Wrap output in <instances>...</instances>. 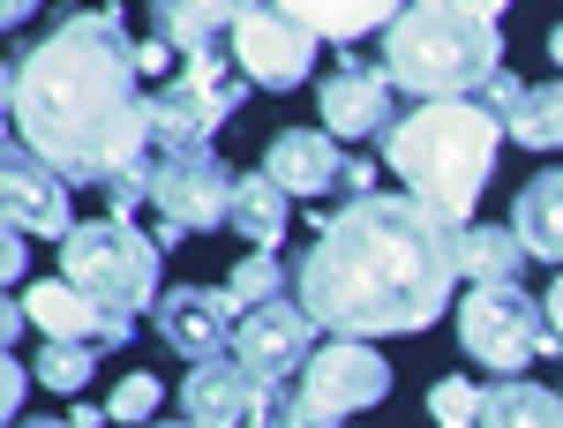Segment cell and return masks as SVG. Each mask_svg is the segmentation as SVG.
Instances as JSON below:
<instances>
[{
	"label": "cell",
	"instance_id": "6da1fadb",
	"mask_svg": "<svg viewBox=\"0 0 563 428\" xmlns=\"http://www.w3.org/2000/svg\"><path fill=\"white\" fill-rule=\"evenodd\" d=\"M466 271V226L421 196H346L316 226L294 300L331 339H406L451 308Z\"/></svg>",
	"mask_w": 563,
	"mask_h": 428
},
{
	"label": "cell",
	"instance_id": "7a4b0ae2",
	"mask_svg": "<svg viewBox=\"0 0 563 428\" xmlns=\"http://www.w3.org/2000/svg\"><path fill=\"white\" fill-rule=\"evenodd\" d=\"M8 121L15 143H31L68 180H121L158 151L151 98L135 68V39L121 8H76L60 15L45 45L15 53L8 68Z\"/></svg>",
	"mask_w": 563,
	"mask_h": 428
},
{
	"label": "cell",
	"instance_id": "3957f363",
	"mask_svg": "<svg viewBox=\"0 0 563 428\" xmlns=\"http://www.w3.org/2000/svg\"><path fill=\"white\" fill-rule=\"evenodd\" d=\"M496 151H504V121L481 98H435V106H413L384 129V166L406 180V196L451 211L459 226L481 204Z\"/></svg>",
	"mask_w": 563,
	"mask_h": 428
},
{
	"label": "cell",
	"instance_id": "277c9868",
	"mask_svg": "<svg viewBox=\"0 0 563 428\" xmlns=\"http://www.w3.org/2000/svg\"><path fill=\"white\" fill-rule=\"evenodd\" d=\"M384 68L421 106L435 98H474L504 76V31L481 8H406L384 31Z\"/></svg>",
	"mask_w": 563,
	"mask_h": 428
},
{
	"label": "cell",
	"instance_id": "5b68a950",
	"mask_svg": "<svg viewBox=\"0 0 563 428\" xmlns=\"http://www.w3.org/2000/svg\"><path fill=\"white\" fill-rule=\"evenodd\" d=\"M60 278L84 286L106 316L135 323V308H158V241L135 233L129 218H90L60 241Z\"/></svg>",
	"mask_w": 563,
	"mask_h": 428
},
{
	"label": "cell",
	"instance_id": "8992f818",
	"mask_svg": "<svg viewBox=\"0 0 563 428\" xmlns=\"http://www.w3.org/2000/svg\"><path fill=\"white\" fill-rule=\"evenodd\" d=\"M249 90H256V84H249L241 68H225L211 45H203V53H188L174 84L151 90V129H158V151H203Z\"/></svg>",
	"mask_w": 563,
	"mask_h": 428
},
{
	"label": "cell",
	"instance_id": "52a82bcc",
	"mask_svg": "<svg viewBox=\"0 0 563 428\" xmlns=\"http://www.w3.org/2000/svg\"><path fill=\"white\" fill-rule=\"evenodd\" d=\"M459 345H466V361L481 369H526V361H541L556 331H549V300L519 294V286H474L466 308H459Z\"/></svg>",
	"mask_w": 563,
	"mask_h": 428
},
{
	"label": "cell",
	"instance_id": "ba28073f",
	"mask_svg": "<svg viewBox=\"0 0 563 428\" xmlns=\"http://www.w3.org/2000/svg\"><path fill=\"white\" fill-rule=\"evenodd\" d=\"M233 180L241 173L218 166V151H151V211L166 218L174 233H211L233 211ZM158 226V233H166Z\"/></svg>",
	"mask_w": 563,
	"mask_h": 428
},
{
	"label": "cell",
	"instance_id": "9c48e42d",
	"mask_svg": "<svg viewBox=\"0 0 563 428\" xmlns=\"http://www.w3.org/2000/svg\"><path fill=\"white\" fill-rule=\"evenodd\" d=\"M233 68L256 90H301L316 68V31L294 23L286 8H256L241 31H233Z\"/></svg>",
	"mask_w": 563,
	"mask_h": 428
},
{
	"label": "cell",
	"instance_id": "30bf717a",
	"mask_svg": "<svg viewBox=\"0 0 563 428\" xmlns=\"http://www.w3.org/2000/svg\"><path fill=\"white\" fill-rule=\"evenodd\" d=\"M316 316H308L301 300H263L241 316V331H233V353H241V369L256 376V384H286L294 369L316 361Z\"/></svg>",
	"mask_w": 563,
	"mask_h": 428
},
{
	"label": "cell",
	"instance_id": "8fae6325",
	"mask_svg": "<svg viewBox=\"0 0 563 428\" xmlns=\"http://www.w3.org/2000/svg\"><path fill=\"white\" fill-rule=\"evenodd\" d=\"M301 391L323 406V414H368V406H384V391H390V361L376 353L368 339H331V345H316V361L301 369Z\"/></svg>",
	"mask_w": 563,
	"mask_h": 428
},
{
	"label": "cell",
	"instance_id": "7c38bea8",
	"mask_svg": "<svg viewBox=\"0 0 563 428\" xmlns=\"http://www.w3.org/2000/svg\"><path fill=\"white\" fill-rule=\"evenodd\" d=\"M68 173H53L31 151V143H15L8 135V173H0V204H8V226H23V233H38V241H68L76 233V211H68Z\"/></svg>",
	"mask_w": 563,
	"mask_h": 428
},
{
	"label": "cell",
	"instance_id": "4fadbf2b",
	"mask_svg": "<svg viewBox=\"0 0 563 428\" xmlns=\"http://www.w3.org/2000/svg\"><path fill=\"white\" fill-rule=\"evenodd\" d=\"M398 84H390L384 61H353V53H339V68L323 76V90H316V106H323V129L331 135H384L390 121H398Z\"/></svg>",
	"mask_w": 563,
	"mask_h": 428
},
{
	"label": "cell",
	"instance_id": "5bb4252c",
	"mask_svg": "<svg viewBox=\"0 0 563 428\" xmlns=\"http://www.w3.org/2000/svg\"><path fill=\"white\" fill-rule=\"evenodd\" d=\"M241 300L225 294V286H174V294L158 300V339L188 353V361H218V353H233V331H241Z\"/></svg>",
	"mask_w": 563,
	"mask_h": 428
},
{
	"label": "cell",
	"instance_id": "9a60e30c",
	"mask_svg": "<svg viewBox=\"0 0 563 428\" xmlns=\"http://www.w3.org/2000/svg\"><path fill=\"white\" fill-rule=\"evenodd\" d=\"M23 308H31V323H38L53 345H129L135 323L129 316H106L98 300L84 294V286H68V278H38L31 294H23Z\"/></svg>",
	"mask_w": 563,
	"mask_h": 428
},
{
	"label": "cell",
	"instance_id": "2e32d148",
	"mask_svg": "<svg viewBox=\"0 0 563 428\" xmlns=\"http://www.w3.org/2000/svg\"><path fill=\"white\" fill-rule=\"evenodd\" d=\"M263 173L286 188V196H331L353 180V158L331 129H278L263 151Z\"/></svg>",
	"mask_w": 563,
	"mask_h": 428
},
{
	"label": "cell",
	"instance_id": "e0dca14e",
	"mask_svg": "<svg viewBox=\"0 0 563 428\" xmlns=\"http://www.w3.org/2000/svg\"><path fill=\"white\" fill-rule=\"evenodd\" d=\"M263 384L241 369V353H218V361H196L188 384H180V421L196 428H249L256 421Z\"/></svg>",
	"mask_w": 563,
	"mask_h": 428
},
{
	"label": "cell",
	"instance_id": "ac0fdd59",
	"mask_svg": "<svg viewBox=\"0 0 563 428\" xmlns=\"http://www.w3.org/2000/svg\"><path fill=\"white\" fill-rule=\"evenodd\" d=\"M263 0H151V31L174 45V53H203L225 31H241Z\"/></svg>",
	"mask_w": 563,
	"mask_h": 428
},
{
	"label": "cell",
	"instance_id": "d6986e66",
	"mask_svg": "<svg viewBox=\"0 0 563 428\" xmlns=\"http://www.w3.org/2000/svg\"><path fill=\"white\" fill-rule=\"evenodd\" d=\"M511 233L526 241L533 263H563V166L556 173H533L511 204Z\"/></svg>",
	"mask_w": 563,
	"mask_h": 428
},
{
	"label": "cell",
	"instance_id": "ffe728a7",
	"mask_svg": "<svg viewBox=\"0 0 563 428\" xmlns=\"http://www.w3.org/2000/svg\"><path fill=\"white\" fill-rule=\"evenodd\" d=\"M225 226L249 241V249H278L286 241V188L271 180V173H241L233 180V211H225Z\"/></svg>",
	"mask_w": 563,
	"mask_h": 428
},
{
	"label": "cell",
	"instance_id": "44dd1931",
	"mask_svg": "<svg viewBox=\"0 0 563 428\" xmlns=\"http://www.w3.org/2000/svg\"><path fill=\"white\" fill-rule=\"evenodd\" d=\"M294 23H308L316 39H339V45H353V39H368V31H390L398 15V0H278Z\"/></svg>",
	"mask_w": 563,
	"mask_h": 428
},
{
	"label": "cell",
	"instance_id": "7402d4cb",
	"mask_svg": "<svg viewBox=\"0 0 563 428\" xmlns=\"http://www.w3.org/2000/svg\"><path fill=\"white\" fill-rule=\"evenodd\" d=\"M481 428H563V391H541L533 376H496Z\"/></svg>",
	"mask_w": 563,
	"mask_h": 428
},
{
	"label": "cell",
	"instance_id": "603a6c76",
	"mask_svg": "<svg viewBox=\"0 0 563 428\" xmlns=\"http://www.w3.org/2000/svg\"><path fill=\"white\" fill-rule=\"evenodd\" d=\"M526 241L511 226H466V278L474 286H519Z\"/></svg>",
	"mask_w": 563,
	"mask_h": 428
},
{
	"label": "cell",
	"instance_id": "cb8c5ba5",
	"mask_svg": "<svg viewBox=\"0 0 563 428\" xmlns=\"http://www.w3.org/2000/svg\"><path fill=\"white\" fill-rule=\"evenodd\" d=\"M504 135L526 143V151H563V76L526 90L519 106H511V121H504Z\"/></svg>",
	"mask_w": 563,
	"mask_h": 428
},
{
	"label": "cell",
	"instance_id": "d4e9b609",
	"mask_svg": "<svg viewBox=\"0 0 563 428\" xmlns=\"http://www.w3.org/2000/svg\"><path fill=\"white\" fill-rule=\"evenodd\" d=\"M249 428H346L339 414H323L308 391H294V384H263V398H256V421Z\"/></svg>",
	"mask_w": 563,
	"mask_h": 428
},
{
	"label": "cell",
	"instance_id": "484cf974",
	"mask_svg": "<svg viewBox=\"0 0 563 428\" xmlns=\"http://www.w3.org/2000/svg\"><path fill=\"white\" fill-rule=\"evenodd\" d=\"M429 414H435V428H481V414H488V391L466 384V376H443V384L429 391Z\"/></svg>",
	"mask_w": 563,
	"mask_h": 428
},
{
	"label": "cell",
	"instance_id": "4316f807",
	"mask_svg": "<svg viewBox=\"0 0 563 428\" xmlns=\"http://www.w3.org/2000/svg\"><path fill=\"white\" fill-rule=\"evenodd\" d=\"M90 369H98V345H53L45 339V353H38V384L45 391H68V398H76V391L90 384Z\"/></svg>",
	"mask_w": 563,
	"mask_h": 428
},
{
	"label": "cell",
	"instance_id": "83f0119b",
	"mask_svg": "<svg viewBox=\"0 0 563 428\" xmlns=\"http://www.w3.org/2000/svg\"><path fill=\"white\" fill-rule=\"evenodd\" d=\"M225 294L241 300V308H263V300H286V271H278V256L271 249H256V256L241 263L233 278H225Z\"/></svg>",
	"mask_w": 563,
	"mask_h": 428
},
{
	"label": "cell",
	"instance_id": "f1b7e54d",
	"mask_svg": "<svg viewBox=\"0 0 563 428\" xmlns=\"http://www.w3.org/2000/svg\"><path fill=\"white\" fill-rule=\"evenodd\" d=\"M106 414H113L121 428H143L151 414H158V376H121L113 398H106Z\"/></svg>",
	"mask_w": 563,
	"mask_h": 428
},
{
	"label": "cell",
	"instance_id": "f546056e",
	"mask_svg": "<svg viewBox=\"0 0 563 428\" xmlns=\"http://www.w3.org/2000/svg\"><path fill=\"white\" fill-rule=\"evenodd\" d=\"M31 384H38V369H15V361H8V376H0V414H8V421L23 414V398H31Z\"/></svg>",
	"mask_w": 563,
	"mask_h": 428
},
{
	"label": "cell",
	"instance_id": "4dcf8cb0",
	"mask_svg": "<svg viewBox=\"0 0 563 428\" xmlns=\"http://www.w3.org/2000/svg\"><path fill=\"white\" fill-rule=\"evenodd\" d=\"M519 98H526V84H519V76H496V84L481 90V106H488L496 121H511V106H519Z\"/></svg>",
	"mask_w": 563,
	"mask_h": 428
},
{
	"label": "cell",
	"instance_id": "1f68e13d",
	"mask_svg": "<svg viewBox=\"0 0 563 428\" xmlns=\"http://www.w3.org/2000/svg\"><path fill=\"white\" fill-rule=\"evenodd\" d=\"M0 271H8V278H23V271H31V249H23V226H8V241H0Z\"/></svg>",
	"mask_w": 563,
	"mask_h": 428
},
{
	"label": "cell",
	"instance_id": "d6a6232c",
	"mask_svg": "<svg viewBox=\"0 0 563 428\" xmlns=\"http://www.w3.org/2000/svg\"><path fill=\"white\" fill-rule=\"evenodd\" d=\"M135 68H143V76H166V68H174V45H166V39L135 45Z\"/></svg>",
	"mask_w": 563,
	"mask_h": 428
},
{
	"label": "cell",
	"instance_id": "836d02e7",
	"mask_svg": "<svg viewBox=\"0 0 563 428\" xmlns=\"http://www.w3.org/2000/svg\"><path fill=\"white\" fill-rule=\"evenodd\" d=\"M549 331H556V345H563V278L549 286Z\"/></svg>",
	"mask_w": 563,
	"mask_h": 428
},
{
	"label": "cell",
	"instance_id": "e575fe53",
	"mask_svg": "<svg viewBox=\"0 0 563 428\" xmlns=\"http://www.w3.org/2000/svg\"><path fill=\"white\" fill-rule=\"evenodd\" d=\"M31 8H38V0H8V8H0V23H23Z\"/></svg>",
	"mask_w": 563,
	"mask_h": 428
},
{
	"label": "cell",
	"instance_id": "d590c367",
	"mask_svg": "<svg viewBox=\"0 0 563 428\" xmlns=\"http://www.w3.org/2000/svg\"><path fill=\"white\" fill-rule=\"evenodd\" d=\"M549 61H556V68H563V23H556V31H549Z\"/></svg>",
	"mask_w": 563,
	"mask_h": 428
},
{
	"label": "cell",
	"instance_id": "8d00e7d4",
	"mask_svg": "<svg viewBox=\"0 0 563 428\" xmlns=\"http://www.w3.org/2000/svg\"><path fill=\"white\" fill-rule=\"evenodd\" d=\"M413 8H474V0H413Z\"/></svg>",
	"mask_w": 563,
	"mask_h": 428
},
{
	"label": "cell",
	"instance_id": "74e56055",
	"mask_svg": "<svg viewBox=\"0 0 563 428\" xmlns=\"http://www.w3.org/2000/svg\"><path fill=\"white\" fill-rule=\"evenodd\" d=\"M474 8H481V15H496V8H511V0H474Z\"/></svg>",
	"mask_w": 563,
	"mask_h": 428
},
{
	"label": "cell",
	"instance_id": "f35d334b",
	"mask_svg": "<svg viewBox=\"0 0 563 428\" xmlns=\"http://www.w3.org/2000/svg\"><path fill=\"white\" fill-rule=\"evenodd\" d=\"M15 428H76V421H15Z\"/></svg>",
	"mask_w": 563,
	"mask_h": 428
},
{
	"label": "cell",
	"instance_id": "ab89813d",
	"mask_svg": "<svg viewBox=\"0 0 563 428\" xmlns=\"http://www.w3.org/2000/svg\"><path fill=\"white\" fill-rule=\"evenodd\" d=\"M158 428H196V421H158Z\"/></svg>",
	"mask_w": 563,
	"mask_h": 428
}]
</instances>
